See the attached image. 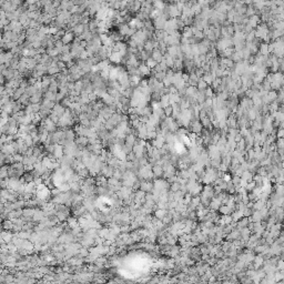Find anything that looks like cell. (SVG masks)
Segmentation results:
<instances>
[{"instance_id":"cell-1","label":"cell","mask_w":284,"mask_h":284,"mask_svg":"<svg viewBox=\"0 0 284 284\" xmlns=\"http://www.w3.org/2000/svg\"><path fill=\"white\" fill-rule=\"evenodd\" d=\"M62 42H63V44H71V41L73 40V32H67L66 35H65V37L62 38Z\"/></svg>"},{"instance_id":"cell-2","label":"cell","mask_w":284,"mask_h":284,"mask_svg":"<svg viewBox=\"0 0 284 284\" xmlns=\"http://www.w3.org/2000/svg\"><path fill=\"white\" fill-rule=\"evenodd\" d=\"M139 72H140V74H142V76H147V74L150 73V71H151V69L149 68L145 63H142V65H140L139 66Z\"/></svg>"},{"instance_id":"cell-3","label":"cell","mask_w":284,"mask_h":284,"mask_svg":"<svg viewBox=\"0 0 284 284\" xmlns=\"http://www.w3.org/2000/svg\"><path fill=\"white\" fill-rule=\"evenodd\" d=\"M202 130V124L199 122H193L192 123V131L193 133H200Z\"/></svg>"},{"instance_id":"cell-4","label":"cell","mask_w":284,"mask_h":284,"mask_svg":"<svg viewBox=\"0 0 284 284\" xmlns=\"http://www.w3.org/2000/svg\"><path fill=\"white\" fill-rule=\"evenodd\" d=\"M145 65H147V66H148L150 69H154V68H155V67H157L159 63H158V62L155 61L154 59L150 58V59H148V60H147V63H145Z\"/></svg>"}]
</instances>
